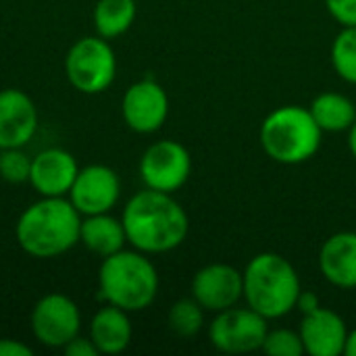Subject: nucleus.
I'll use <instances>...</instances> for the list:
<instances>
[{"label": "nucleus", "mask_w": 356, "mask_h": 356, "mask_svg": "<svg viewBox=\"0 0 356 356\" xmlns=\"http://www.w3.org/2000/svg\"><path fill=\"white\" fill-rule=\"evenodd\" d=\"M121 221L127 242L144 254L171 252L184 244L190 232L188 213L173 194L150 188L127 200Z\"/></svg>", "instance_id": "f257e3e1"}, {"label": "nucleus", "mask_w": 356, "mask_h": 356, "mask_svg": "<svg viewBox=\"0 0 356 356\" xmlns=\"http://www.w3.org/2000/svg\"><path fill=\"white\" fill-rule=\"evenodd\" d=\"M79 229L81 215L67 196H42L21 213L15 236L21 250L29 257L54 259L79 244Z\"/></svg>", "instance_id": "f03ea898"}, {"label": "nucleus", "mask_w": 356, "mask_h": 356, "mask_svg": "<svg viewBox=\"0 0 356 356\" xmlns=\"http://www.w3.org/2000/svg\"><path fill=\"white\" fill-rule=\"evenodd\" d=\"M159 294V273L148 254L119 250L102 259L98 271V298L127 313L148 309Z\"/></svg>", "instance_id": "7ed1b4c3"}, {"label": "nucleus", "mask_w": 356, "mask_h": 356, "mask_svg": "<svg viewBox=\"0 0 356 356\" xmlns=\"http://www.w3.org/2000/svg\"><path fill=\"white\" fill-rule=\"evenodd\" d=\"M244 302L267 321L282 319L296 309L302 290L294 265L277 252H261L252 257L242 271Z\"/></svg>", "instance_id": "20e7f679"}, {"label": "nucleus", "mask_w": 356, "mask_h": 356, "mask_svg": "<svg viewBox=\"0 0 356 356\" xmlns=\"http://www.w3.org/2000/svg\"><path fill=\"white\" fill-rule=\"evenodd\" d=\"M259 140L271 161L282 165H302L319 152L323 131L307 106L284 104L265 117L259 129Z\"/></svg>", "instance_id": "39448f33"}, {"label": "nucleus", "mask_w": 356, "mask_h": 356, "mask_svg": "<svg viewBox=\"0 0 356 356\" xmlns=\"http://www.w3.org/2000/svg\"><path fill=\"white\" fill-rule=\"evenodd\" d=\"M65 73L69 83L81 94L104 92L117 75V56L108 40L88 35L77 40L65 56Z\"/></svg>", "instance_id": "423d86ee"}, {"label": "nucleus", "mask_w": 356, "mask_h": 356, "mask_svg": "<svg viewBox=\"0 0 356 356\" xmlns=\"http://www.w3.org/2000/svg\"><path fill=\"white\" fill-rule=\"evenodd\" d=\"M269 332V321L250 307H232L211 321L209 340L225 355H248L263 348Z\"/></svg>", "instance_id": "0eeeda50"}, {"label": "nucleus", "mask_w": 356, "mask_h": 356, "mask_svg": "<svg viewBox=\"0 0 356 356\" xmlns=\"http://www.w3.org/2000/svg\"><path fill=\"white\" fill-rule=\"evenodd\" d=\"M190 173V150L175 140H159L150 144L140 159V177L150 190L175 194L186 186Z\"/></svg>", "instance_id": "6e6552de"}, {"label": "nucleus", "mask_w": 356, "mask_h": 356, "mask_svg": "<svg viewBox=\"0 0 356 356\" xmlns=\"http://www.w3.org/2000/svg\"><path fill=\"white\" fill-rule=\"evenodd\" d=\"M31 332L48 348H63L81 332L79 307L65 294L42 296L31 311Z\"/></svg>", "instance_id": "1a4fd4ad"}, {"label": "nucleus", "mask_w": 356, "mask_h": 356, "mask_svg": "<svg viewBox=\"0 0 356 356\" xmlns=\"http://www.w3.org/2000/svg\"><path fill=\"white\" fill-rule=\"evenodd\" d=\"M121 115L125 125L136 134L159 131L169 117V96L165 88L146 77L131 83L121 100Z\"/></svg>", "instance_id": "9d476101"}, {"label": "nucleus", "mask_w": 356, "mask_h": 356, "mask_svg": "<svg viewBox=\"0 0 356 356\" xmlns=\"http://www.w3.org/2000/svg\"><path fill=\"white\" fill-rule=\"evenodd\" d=\"M192 298L211 313H221L244 300V275L234 265L211 263L192 277Z\"/></svg>", "instance_id": "9b49d317"}, {"label": "nucleus", "mask_w": 356, "mask_h": 356, "mask_svg": "<svg viewBox=\"0 0 356 356\" xmlns=\"http://www.w3.org/2000/svg\"><path fill=\"white\" fill-rule=\"evenodd\" d=\"M121 196V179L108 165H88L79 169L67 198L81 217L111 213Z\"/></svg>", "instance_id": "f8f14e48"}, {"label": "nucleus", "mask_w": 356, "mask_h": 356, "mask_svg": "<svg viewBox=\"0 0 356 356\" xmlns=\"http://www.w3.org/2000/svg\"><path fill=\"white\" fill-rule=\"evenodd\" d=\"M77 173L79 165L69 150L46 148L31 159L29 184L40 196L60 198L69 194Z\"/></svg>", "instance_id": "ddd939ff"}, {"label": "nucleus", "mask_w": 356, "mask_h": 356, "mask_svg": "<svg viewBox=\"0 0 356 356\" xmlns=\"http://www.w3.org/2000/svg\"><path fill=\"white\" fill-rule=\"evenodd\" d=\"M38 131V108L33 100L17 88L0 92V150L23 148Z\"/></svg>", "instance_id": "4468645a"}, {"label": "nucleus", "mask_w": 356, "mask_h": 356, "mask_svg": "<svg viewBox=\"0 0 356 356\" xmlns=\"http://www.w3.org/2000/svg\"><path fill=\"white\" fill-rule=\"evenodd\" d=\"M305 353L311 356H340L344 355L348 327L344 319L332 309H317L309 315H302L298 330Z\"/></svg>", "instance_id": "2eb2a0df"}, {"label": "nucleus", "mask_w": 356, "mask_h": 356, "mask_svg": "<svg viewBox=\"0 0 356 356\" xmlns=\"http://www.w3.org/2000/svg\"><path fill=\"white\" fill-rule=\"evenodd\" d=\"M319 271L342 290L356 288V234L338 232L330 236L319 250Z\"/></svg>", "instance_id": "dca6fc26"}, {"label": "nucleus", "mask_w": 356, "mask_h": 356, "mask_svg": "<svg viewBox=\"0 0 356 356\" xmlns=\"http://www.w3.org/2000/svg\"><path fill=\"white\" fill-rule=\"evenodd\" d=\"M131 336L134 330L129 313L115 305L98 309L90 321V340L100 355H119L127 350V346L131 344Z\"/></svg>", "instance_id": "f3484780"}, {"label": "nucleus", "mask_w": 356, "mask_h": 356, "mask_svg": "<svg viewBox=\"0 0 356 356\" xmlns=\"http://www.w3.org/2000/svg\"><path fill=\"white\" fill-rule=\"evenodd\" d=\"M79 242L92 254L106 259L125 248L127 234H125L123 221L113 217L111 213L86 215V217H81Z\"/></svg>", "instance_id": "a211bd4d"}, {"label": "nucleus", "mask_w": 356, "mask_h": 356, "mask_svg": "<svg viewBox=\"0 0 356 356\" xmlns=\"http://www.w3.org/2000/svg\"><path fill=\"white\" fill-rule=\"evenodd\" d=\"M315 123L321 127L323 134H338L348 131L356 121L355 102L338 92H323L319 94L309 106Z\"/></svg>", "instance_id": "6ab92c4d"}, {"label": "nucleus", "mask_w": 356, "mask_h": 356, "mask_svg": "<svg viewBox=\"0 0 356 356\" xmlns=\"http://www.w3.org/2000/svg\"><path fill=\"white\" fill-rule=\"evenodd\" d=\"M136 0H98L94 6V27L100 38L115 40L136 21Z\"/></svg>", "instance_id": "aec40b11"}, {"label": "nucleus", "mask_w": 356, "mask_h": 356, "mask_svg": "<svg viewBox=\"0 0 356 356\" xmlns=\"http://www.w3.org/2000/svg\"><path fill=\"white\" fill-rule=\"evenodd\" d=\"M204 313L207 311L194 298H181L169 309L167 323L179 338H194L204 327Z\"/></svg>", "instance_id": "412c9836"}, {"label": "nucleus", "mask_w": 356, "mask_h": 356, "mask_svg": "<svg viewBox=\"0 0 356 356\" xmlns=\"http://www.w3.org/2000/svg\"><path fill=\"white\" fill-rule=\"evenodd\" d=\"M332 67L340 79L356 86V25L342 27L332 44Z\"/></svg>", "instance_id": "4be33fe9"}, {"label": "nucleus", "mask_w": 356, "mask_h": 356, "mask_svg": "<svg viewBox=\"0 0 356 356\" xmlns=\"http://www.w3.org/2000/svg\"><path fill=\"white\" fill-rule=\"evenodd\" d=\"M269 356H302L305 355V344L298 332L280 327V330H269L267 338L261 348Z\"/></svg>", "instance_id": "5701e85b"}, {"label": "nucleus", "mask_w": 356, "mask_h": 356, "mask_svg": "<svg viewBox=\"0 0 356 356\" xmlns=\"http://www.w3.org/2000/svg\"><path fill=\"white\" fill-rule=\"evenodd\" d=\"M31 159L23 152V148H2L0 150V177L8 184H25L29 181Z\"/></svg>", "instance_id": "b1692460"}, {"label": "nucleus", "mask_w": 356, "mask_h": 356, "mask_svg": "<svg viewBox=\"0 0 356 356\" xmlns=\"http://www.w3.org/2000/svg\"><path fill=\"white\" fill-rule=\"evenodd\" d=\"M325 6L342 27L356 25V0H325Z\"/></svg>", "instance_id": "393cba45"}, {"label": "nucleus", "mask_w": 356, "mask_h": 356, "mask_svg": "<svg viewBox=\"0 0 356 356\" xmlns=\"http://www.w3.org/2000/svg\"><path fill=\"white\" fill-rule=\"evenodd\" d=\"M63 350H65V355L67 356H96L100 355L98 353V348L94 346V342L90 340V336L88 338H83L81 334L79 336H75L71 342H67L65 346H63Z\"/></svg>", "instance_id": "a878e982"}, {"label": "nucleus", "mask_w": 356, "mask_h": 356, "mask_svg": "<svg viewBox=\"0 0 356 356\" xmlns=\"http://www.w3.org/2000/svg\"><path fill=\"white\" fill-rule=\"evenodd\" d=\"M317 309H321L319 294L317 292H311V290H300L298 300H296V311H300L302 315H309V313H313Z\"/></svg>", "instance_id": "bb28decb"}, {"label": "nucleus", "mask_w": 356, "mask_h": 356, "mask_svg": "<svg viewBox=\"0 0 356 356\" xmlns=\"http://www.w3.org/2000/svg\"><path fill=\"white\" fill-rule=\"evenodd\" d=\"M33 350L31 346L19 342V340H10V338H2L0 340V356H31Z\"/></svg>", "instance_id": "cd10ccee"}, {"label": "nucleus", "mask_w": 356, "mask_h": 356, "mask_svg": "<svg viewBox=\"0 0 356 356\" xmlns=\"http://www.w3.org/2000/svg\"><path fill=\"white\" fill-rule=\"evenodd\" d=\"M346 356H356V330L348 332V340H346V348H344Z\"/></svg>", "instance_id": "c85d7f7f"}, {"label": "nucleus", "mask_w": 356, "mask_h": 356, "mask_svg": "<svg viewBox=\"0 0 356 356\" xmlns=\"http://www.w3.org/2000/svg\"><path fill=\"white\" fill-rule=\"evenodd\" d=\"M348 148H350V154L356 159V121L348 129Z\"/></svg>", "instance_id": "c756f323"}]
</instances>
